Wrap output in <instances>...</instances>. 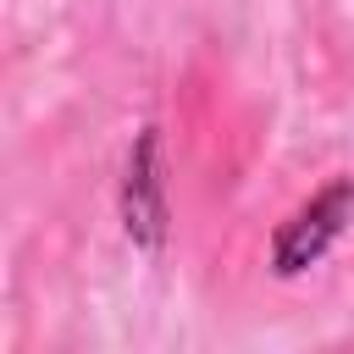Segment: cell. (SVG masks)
<instances>
[{"label": "cell", "mask_w": 354, "mask_h": 354, "mask_svg": "<svg viewBox=\"0 0 354 354\" xmlns=\"http://www.w3.org/2000/svg\"><path fill=\"white\" fill-rule=\"evenodd\" d=\"M348 216H354V183L337 177V183H326L310 205H299V210L277 227V238H271V266H277L282 277L315 266V260L343 238Z\"/></svg>", "instance_id": "6da1fadb"}, {"label": "cell", "mask_w": 354, "mask_h": 354, "mask_svg": "<svg viewBox=\"0 0 354 354\" xmlns=\"http://www.w3.org/2000/svg\"><path fill=\"white\" fill-rule=\"evenodd\" d=\"M122 221L127 238L144 249H160L166 238V177H160V133L144 127L133 155H127V177H122Z\"/></svg>", "instance_id": "7a4b0ae2"}]
</instances>
